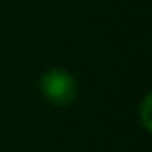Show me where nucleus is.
I'll return each instance as SVG.
<instances>
[{"label": "nucleus", "instance_id": "1", "mask_svg": "<svg viewBox=\"0 0 152 152\" xmlns=\"http://www.w3.org/2000/svg\"><path fill=\"white\" fill-rule=\"evenodd\" d=\"M39 85H41V93L45 94L46 100L60 108L69 106L75 100V96H77V83H75V79L66 69H60V67L45 71Z\"/></svg>", "mask_w": 152, "mask_h": 152}, {"label": "nucleus", "instance_id": "2", "mask_svg": "<svg viewBox=\"0 0 152 152\" xmlns=\"http://www.w3.org/2000/svg\"><path fill=\"white\" fill-rule=\"evenodd\" d=\"M148 110H150V96H145V102H142V123H145L146 131H150V118H148Z\"/></svg>", "mask_w": 152, "mask_h": 152}]
</instances>
